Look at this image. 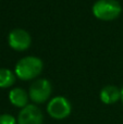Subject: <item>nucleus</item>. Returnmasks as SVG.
Segmentation results:
<instances>
[{"instance_id":"9b49d317","label":"nucleus","mask_w":123,"mask_h":124,"mask_svg":"<svg viewBox=\"0 0 123 124\" xmlns=\"http://www.w3.org/2000/svg\"><path fill=\"white\" fill-rule=\"evenodd\" d=\"M121 99H122V102H123V88L121 89Z\"/></svg>"},{"instance_id":"7ed1b4c3","label":"nucleus","mask_w":123,"mask_h":124,"mask_svg":"<svg viewBox=\"0 0 123 124\" xmlns=\"http://www.w3.org/2000/svg\"><path fill=\"white\" fill-rule=\"evenodd\" d=\"M47 111L51 118L56 120H62L68 118L71 113V103L64 97H54L48 103Z\"/></svg>"},{"instance_id":"f257e3e1","label":"nucleus","mask_w":123,"mask_h":124,"mask_svg":"<svg viewBox=\"0 0 123 124\" xmlns=\"http://www.w3.org/2000/svg\"><path fill=\"white\" fill-rule=\"evenodd\" d=\"M43 71V61L37 57H25L15 65V74L23 81L33 79Z\"/></svg>"},{"instance_id":"423d86ee","label":"nucleus","mask_w":123,"mask_h":124,"mask_svg":"<svg viewBox=\"0 0 123 124\" xmlns=\"http://www.w3.org/2000/svg\"><path fill=\"white\" fill-rule=\"evenodd\" d=\"M43 113L35 105H27L20 111L17 124H43Z\"/></svg>"},{"instance_id":"39448f33","label":"nucleus","mask_w":123,"mask_h":124,"mask_svg":"<svg viewBox=\"0 0 123 124\" xmlns=\"http://www.w3.org/2000/svg\"><path fill=\"white\" fill-rule=\"evenodd\" d=\"M9 45L11 48L17 51L26 50L31 46V36L26 31L22 28H15L9 34Z\"/></svg>"},{"instance_id":"0eeeda50","label":"nucleus","mask_w":123,"mask_h":124,"mask_svg":"<svg viewBox=\"0 0 123 124\" xmlns=\"http://www.w3.org/2000/svg\"><path fill=\"white\" fill-rule=\"evenodd\" d=\"M120 98H121V90H119L115 86L108 85L102 88L100 92V99L106 105L117 102Z\"/></svg>"},{"instance_id":"9d476101","label":"nucleus","mask_w":123,"mask_h":124,"mask_svg":"<svg viewBox=\"0 0 123 124\" xmlns=\"http://www.w3.org/2000/svg\"><path fill=\"white\" fill-rule=\"evenodd\" d=\"M0 124H16V120L11 114H1L0 116Z\"/></svg>"},{"instance_id":"1a4fd4ad","label":"nucleus","mask_w":123,"mask_h":124,"mask_svg":"<svg viewBox=\"0 0 123 124\" xmlns=\"http://www.w3.org/2000/svg\"><path fill=\"white\" fill-rule=\"evenodd\" d=\"M15 81V76L8 69H0V87L7 88L13 85Z\"/></svg>"},{"instance_id":"f03ea898","label":"nucleus","mask_w":123,"mask_h":124,"mask_svg":"<svg viewBox=\"0 0 123 124\" xmlns=\"http://www.w3.org/2000/svg\"><path fill=\"white\" fill-rule=\"evenodd\" d=\"M121 11V4L117 0H98L93 6L94 15L102 21H111L117 19Z\"/></svg>"},{"instance_id":"20e7f679","label":"nucleus","mask_w":123,"mask_h":124,"mask_svg":"<svg viewBox=\"0 0 123 124\" xmlns=\"http://www.w3.org/2000/svg\"><path fill=\"white\" fill-rule=\"evenodd\" d=\"M51 89V84L48 79H37L30 87V97L34 102L43 103L50 97Z\"/></svg>"},{"instance_id":"6e6552de","label":"nucleus","mask_w":123,"mask_h":124,"mask_svg":"<svg viewBox=\"0 0 123 124\" xmlns=\"http://www.w3.org/2000/svg\"><path fill=\"white\" fill-rule=\"evenodd\" d=\"M9 99H10L11 103L13 106H15V107L24 108L27 106V100H28L27 94L22 88H13L9 93Z\"/></svg>"}]
</instances>
